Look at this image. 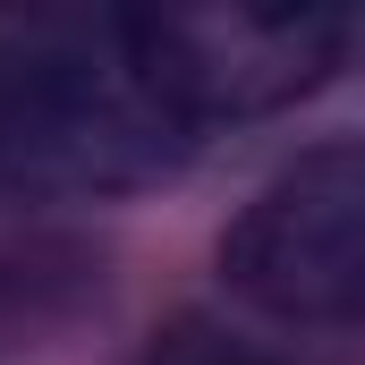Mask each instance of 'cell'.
Returning <instances> with one entry per match:
<instances>
[{"mask_svg":"<svg viewBox=\"0 0 365 365\" xmlns=\"http://www.w3.org/2000/svg\"><path fill=\"white\" fill-rule=\"evenodd\" d=\"M195 153V128L145 68L136 9L0 17V187L119 195Z\"/></svg>","mask_w":365,"mask_h":365,"instance_id":"1","label":"cell"},{"mask_svg":"<svg viewBox=\"0 0 365 365\" xmlns=\"http://www.w3.org/2000/svg\"><path fill=\"white\" fill-rule=\"evenodd\" d=\"M136 43L179 119L204 136L221 119H264L331 77L349 17L331 9H136Z\"/></svg>","mask_w":365,"mask_h":365,"instance_id":"3","label":"cell"},{"mask_svg":"<svg viewBox=\"0 0 365 365\" xmlns=\"http://www.w3.org/2000/svg\"><path fill=\"white\" fill-rule=\"evenodd\" d=\"M43 264H68V247L34 238V230H0V323H34L43 306Z\"/></svg>","mask_w":365,"mask_h":365,"instance_id":"5","label":"cell"},{"mask_svg":"<svg viewBox=\"0 0 365 365\" xmlns=\"http://www.w3.org/2000/svg\"><path fill=\"white\" fill-rule=\"evenodd\" d=\"M145 365H280V357H272V349H255L247 331H221V323L187 314V323H170V331H153Z\"/></svg>","mask_w":365,"mask_h":365,"instance_id":"4","label":"cell"},{"mask_svg":"<svg viewBox=\"0 0 365 365\" xmlns=\"http://www.w3.org/2000/svg\"><path fill=\"white\" fill-rule=\"evenodd\" d=\"M230 289L272 323L365 314V145H314L247 195L221 238Z\"/></svg>","mask_w":365,"mask_h":365,"instance_id":"2","label":"cell"}]
</instances>
